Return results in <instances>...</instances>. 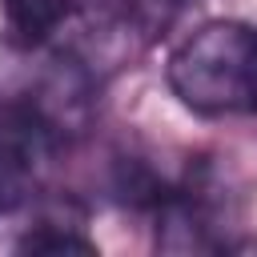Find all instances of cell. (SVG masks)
Returning a JSON list of instances; mask_svg holds the SVG:
<instances>
[{
    "instance_id": "2",
    "label": "cell",
    "mask_w": 257,
    "mask_h": 257,
    "mask_svg": "<svg viewBox=\"0 0 257 257\" xmlns=\"http://www.w3.org/2000/svg\"><path fill=\"white\" fill-rule=\"evenodd\" d=\"M72 76H56L44 92L0 108V217L28 205L68 133L72 108L80 100Z\"/></svg>"
},
{
    "instance_id": "1",
    "label": "cell",
    "mask_w": 257,
    "mask_h": 257,
    "mask_svg": "<svg viewBox=\"0 0 257 257\" xmlns=\"http://www.w3.org/2000/svg\"><path fill=\"white\" fill-rule=\"evenodd\" d=\"M173 96L201 116L257 112V28L209 20L193 28L165 64Z\"/></svg>"
},
{
    "instance_id": "3",
    "label": "cell",
    "mask_w": 257,
    "mask_h": 257,
    "mask_svg": "<svg viewBox=\"0 0 257 257\" xmlns=\"http://www.w3.org/2000/svg\"><path fill=\"white\" fill-rule=\"evenodd\" d=\"M0 16L16 44L36 48V44L56 40L72 24L76 0H0Z\"/></svg>"
},
{
    "instance_id": "4",
    "label": "cell",
    "mask_w": 257,
    "mask_h": 257,
    "mask_svg": "<svg viewBox=\"0 0 257 257\" xmlns=\"http://www.w3.org/2000/svg\"><path fill=\"white\" fill-rule=\"evenodd\" d=\"M20 253H96V241L80 233V225L60 221V217H44L36 225H28L16 241Z\"/></svg>"
}]
</instances>
